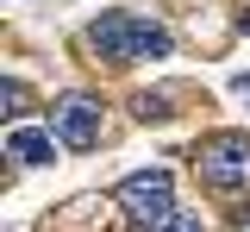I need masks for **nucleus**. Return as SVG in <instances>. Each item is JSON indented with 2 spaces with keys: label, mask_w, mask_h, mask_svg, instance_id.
I'll return each mask as SVG.
<instances>
[{
  "label": "nucleus",
  "mask_w": 250,
  "mask_h": 232,
  "mask_svg": "<svg viewBox=\"0 0 250 232\" xmlns=\"http://www.w3.org/2000/svg\"><path fill=\"white\" fill-rule=\"evenodd\" d=\"M238 232H250V207H244V220H238Z\"/></svg>",
  "instance_id": "nucleus-9"
},
{
  "label": "nucleus",
  "mask_w": 250,
  "mask_h": 232,
  "mask_svg": "<svg viewBox=\"0 0 250 232\" xmlns=\"http://www.w3.org/2000/svg\"><path fill=\"white\" fill-rule=\"evenodd\" d=\"M163 232H207V220H200V213H175Z\"/></svg>",
  "instance_id": "nucleus-8"
},
{
  "label": "nucleus",
  "mask_w": 250,
  "mask_h": 232,
  "mask_svg": "<svg viewBox=\"0 0 250 232\" xmlns=\"http://www.w3.org/2000/svg\"><path fill=\"white\" fill-rule=\"evenodd\" d=\"M194 169L219 195H244L250 188V132H213L194 144Z\"/></svg>",
  "instance_id": "nucleus-2"
},
{
  "label": "nucleus",
  "mask_w": 250,
  "mask_h": 232,
  "mask_svg": "<svg viewBox=\"0 0 250 232\" xmlns=\"http://www.w3.org/2000/svg\"><path fill=\"white\" fill-rule=\"evenodd\" d=\"M88 50L100 63H144V57H169V32L156 19H131V13H100L88 25Z\"/></svg>",
  "instance_id": "nucleus-1"
},
{
  "label": "nucleus",
  "mask_w": 250,
  "mask_h": 232,
  "mask_svg": "<svg viewBox=\"0 0 250 232\" xmlns=\"http://www.w3.org/2000/svg\"><path fill=\"white\" fill-rule=\"evenodd\" d=\"M138 119H169V94H138Z\"/></svg>",
  "instance_id": "nucleus-6"
},
{
  "label": "nucleus",
  "mask_w": 250,
  "mask_h": 232,
  "mask_svg": "<svg viewBox=\"0 0 250 232\" xmlns=\"http://www.w3.org/2000/svg\"><path fill=\"white\" fill-rule=\"evenodd\" d=\"M119 207H125L131 226L163 232L175 220V182H169V169H138V176H125L119 182Z\"/></svg>",
  "instance_id": "nucleus-3"
},
{
  "label": "nucleus",
  "mask_w": 250,
  "mask_h": 232,
  "mask_svg": "<svg viewBox=\"0 0 250 232\" xmlns=\"http://www.w3.org/2000/svg\"><path fill=\"white\" fill-rule=\"evenodd\" d=\"M0 100H6V113H25V88H19V82H13V75H6V82H0Z\"/></svg>",
  "instance_id": "nucleus-7"
},
{
  "label": "nucleus",
  "mask_w": 250,
  "mask_h": 232,
  "mask_svg": "<svg viewBox=\"0 0 250 232\" xmlns=\"http://www.w3.org/2000/svg\"><path fill=\"white\" fill-rule=\"evenodd\" d=\"M50 126H57V138L69 151H94V144H100V100L62 94L57 107H50Z\"/></svg>",
  "instance_id": "nucleus-4"
},
{
  "label": "nucleus",
  "mask_w": 250,
  "mask_h": 232,
  "mask_svg": "<svg viewBox=\"0 0 250 232\" xmlns=\"http://www.w3.org/2000/svg\"><path fill=\"white\" fill-rule=\"evenodd\" d=\"M6 157H13V163H50V157H57V144H50V132H38V126H13V132H6Z\"/></svg>",
  "instance_id": "nucleus-5"
}]
</instances>
